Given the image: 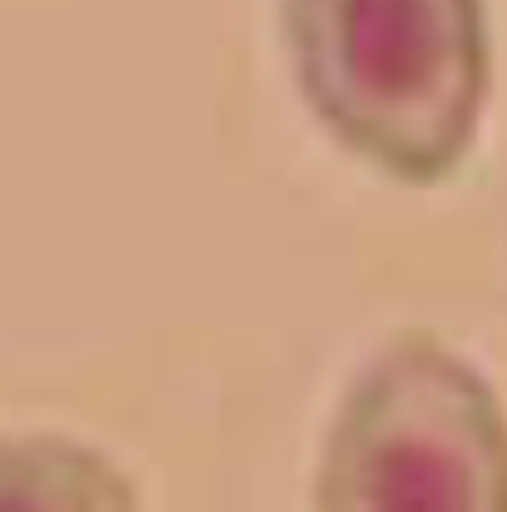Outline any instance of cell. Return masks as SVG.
<instances>
[{"mask_svg": "<svg viewBox=\"0 0 507 512\" xmlns=\"http://www.w3.org/2000/svg\"><path fill=\"white\" fill-rule=\"evenodd\" d=\"M284 40L314 120L393 179L433 184L468 160L493 40L483 0H284Z\"/></svg>", "mask_w": 507, "mask_h": 512, "instance_id": "1", "label": "cell"}, {"mask_svg": "<svg viewBox=\"0 0 507 512\" xmlns=\"http://www.w3.org/2000/svg\"><path fill=\"white\" fill-rule=\"evenodd\" d=\"M0 512H140V493L80 438L0 433Z\"/></svg>", "mask_w": 507, "mask_h": 512, "instance_id": "3", "label": "cell"}, {"mask_svg": "<svg viewBox=\"0 0 507 512\" xmlns=\"http://www.w3.org/2000/svg\"><path fill=\"white\" fill-rule=\"evenodd\" d=\"M314 512H507L498 388L438 334H393L329 423Z\"/></svg>", "mask_w": 507, "mask_h": 512, "instance_id": "2", "label": "cell"}]
</instances>
